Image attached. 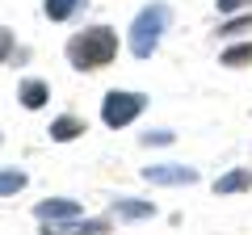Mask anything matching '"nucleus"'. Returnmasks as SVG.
<instances>
[{"instance_id":"1","label":"nucleus","mask_w":252,"mask_h":235,"mask_svg":"<svg viewBox=\"0 0 252 235\" xmlns=\"http://www.w3.org/2000/svg\"><path fill=\"white\" fill-rule=\"evenodd\" d=\"M114 55H118V34L109 26H93V29H84V34H76L67 42V59L80 72H97V67L114 63Z\"/></svg>"},{"instance_id":"2","label":"nucleus","mask_w":252,"mask_h":235,"mask_svg":"<svg viewBox=\"0 0 252 235\" xmlns=\"http://www.w3.org/2000/svg\"><path fill=\"white\" fill-rule=\"evenodd\" d=\"M164 29H168V9L164 4H147L135 17V26H130V55L135 59H152L160 38H164Z\"/></svg>"},{"instance_id":"3","label":"nucleus","mask_w":252,"mask_h":235,"mask_svg":"<svg viewBox=\"0 0 252 235\" xmlns=\"http://www.w3.org/2000/svg\"><path fill=\"white\" fill-rule=\"evenodd\" d=\"M143 105H147V97L143 92H105V101H101V122L105 126H114V130H122V126H130L139 114H143Z\"/></svg>"},{"instance_id":"4","label":"nucleus","mask_w":252,"mask_h":235,"mask_svg":"<svg viewBox=\"0 0 252 235\" xmlns=\"http://www.w3.org/2000/svg\"><path fill=\"white\" fill-rule=\"evenodd\" d=\"M143 181H152V185H193L198 181V168H185V164H147Z\"/></svg>"},{"instance_id":"5","label":"nucleus","mask_w":252,"mask_h":235,"mask_svg":"<svg viewBox=\"0 0 252 235\" xmlns=\"http://www.w3.org/2000/svg\"><path fill=\"white\" fill-rule=\"evenodd\" d=\"M105 218H63V223H42V235H105Z\"/></svg>"},{"instance_id":"6","label":"nucleus","mask_w":252,"mask_h":235,"mask_svg":"<svg viewBox=\"0 0 252 235\" xmlns=\"http://www.w3.org/2000/svg\"><path fill=\"white\" fill-rule=\"evenodd\" d=\"M34 214L42 218V223H63V218H80V202L72 198H46L34 206Z\"/></svg>"},{"instance_id":"7","label":"nucleus","mask_w":252,"mask_h":235,"mask_svg":"<svg viewBox=\"0 0 252 235\" xmlns=\"http://www.w3.org/2000/svg\"><path fill=\"white\" fill-rule=\"evenodd\" d=\"M244 189H252V172L248 168H231L227 176H219V181H215L219 198H227V193H244Z\"/></svg>"},{"instance_id":"8","label":"nucleus","mask_w":252,"mask_h":235,"mask_svg":"<svg viewBox=\"0 0 252 235\" xmlns=\"http://www.w3.org/2000/svg\"><path fill=\"white\" fill-rule=\"evenodd\" d=\"M80 135H84V122L72 118V114H63V118L51 122V139H55V143H72V139H80Z\"/></svg>"},{"instance_id":"9","label":"nucleus","mask_w":252,"mask_h":235,"mask_svg":"<svg viewBox=\"0 0 252 235\" xmlns=\"http://www.w3.org/2000/svg\"><path fill=\"white\" fill-rule=\"evenodd\" d=\"M17 97H21V105H26V109H42V105H46V97H51V88H46L42 80H26Z\"/></svg>"},{"instance_id":"10","label":"nucleus","mask_w":252,"mask_h":235,"mask_svg":"<svg viewBox=\"0 0 252 235\" xmlns=\"http://www.w3.org/2000/svg\"><path fill=\"white\" fill-rule=\"evenodd\" d=\"M114 214H118V218H152V214H156V206H152V202L118 198V202H114Z\"/></svg>"},{"instance_id":"11","label":"nucleus","mask_w":252,"mask_h":235,"mask_svg":"<svg viewBox=\"0 0 252 235\" xmlns=\"http://www.w3.org/2000/svg\"><path fill=\"white\" fill-rule=\"evenodd\" d=\"M80 4H84V0H46L42 9H46V17H51V21H67Z\"/></svg>"},{"instance_id":"12","label":"nucleus","mask_w":252,"mask_h":235,"mask_svg":"<svg viewBox=\"0 0 252 235\" xmlns=\"http://www.w3.org/2000/svg\"><path fill=\"white\" fill-rule=\"evenodd\" d=\"M248 63H252V42H240V46L223 51V67H248Z\"/></svg>"},{"instance_id":"13","label":"nucleus","mask_w":252,"mask_h":235,"mask_svg":"<svg viewBox=\"0 0 252 235\" xmlns=\"http://www.w3.org/2000/svg\"><path fill=\"white\" fill-rule=\"evenodd\" d=\"M26 172H17V168H9V172H0V198H9V193H21L26 189Z\"/></svg>"},{"instance_id":"14","label":"nucleus","mask_w":252,"mask_h":235,"mask_svg":"<svg viewBox=\"0 0 252 235\" xmlns=\"http://www.w3.org/2000/svg\"><path fill=\"white\" fill-rule=\"evenodd\" d=\"M244 29H252V13H248V17H231L223 29H219V34H227V38H231V34H244Z\"/></svg>"},{"instance_id":"15","label":"nucleus","mask_w":252,"mask_h":235,"mask_svg":"<svg viewBox=\"0 0 252 235\" xmlns=\"http://www.w3.org/2000/svg\"><path fill=\"white\" fill-rule=\"evenodd\" d=\"M143 143H147V147H152V143H160V147H164V143H172V130H147Z\"/></svg>"},{"instance_id":"16","label":"nucleus","mask_w":252,"mask_h":235,"mask_svg":"<svg viewBox=\"0 0 252 235\" xmlns=\"http://www.w3.org/2000/svg\"><path fill=\"white\" fill-rule=\"evenodd\" d=\"M9 55H13V34H9L4 26H0V63H4Z\"/></svg>"},{"instance_id":"17","label":"nucleus","mask_w":252,"mask_h":235,"mask_svg":"<svg viewBox=\"0 0 252 235\" xmlns=\"http://www.w3.org/2000/svg\"><path fill=\"white\" fill-rule=\"evenodd\" d=\"M252 0H219V13H240V9H248Z\"/></svg>"}]
</instances>
